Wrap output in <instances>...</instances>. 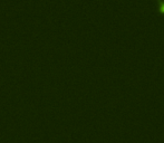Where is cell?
Listing matches in <instances>:
<instances>
[{"mask_svg": "<svg viewBox=\"0 0 164 143\" xmlns=\"http://www.w3.org/2000/svg\"><path fill=\"white\" fill-rule=\"evenodd\" d=\"M160 10H161L162 12H164V1L160 2Z\"/></svg>", "mask_w": 164, "mask_h": 143, "instance_id": "obj_1", "label": "cell"}]
</instances>
